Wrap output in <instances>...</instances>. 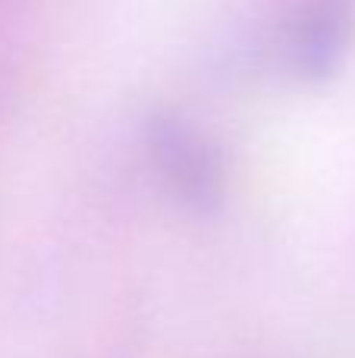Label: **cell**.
<instances>
[{"label":"cell","instance_id":"6da1fadb","mask_svg":"<svg viewBox=\"0 0 355 358\" xmlns=\"http://www.w3.org/2000/svg\"><path fill=\"white\" fill-rule=\"evenodd\" d=\"M151 151H154L164 179L182 201L195 204V208L217 204L220 189H224L220 157L195 129H189L180 120H154L151 123Z\"/></svg>","mask_w":355,"mask_h":358},{"label":"cell","instance_id":"7a4b0ae2","mask_svg":"<svg viewBox=\"0 0 355 358\" xmlns=\"http://www.w3.org/2000/svg\"><path fill=\"white\" fill-rule=\"evenodd\" d=\"M352 0H312L296 22L293 63L302 76L321 79L333 73L349 41Z\"/></svg>","mask_w":355,"mask_h":358}]
</instances>
